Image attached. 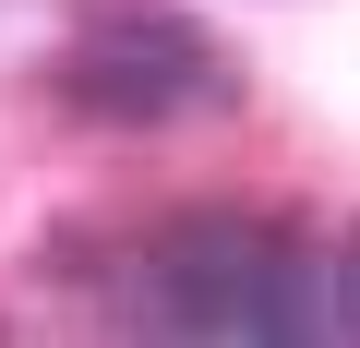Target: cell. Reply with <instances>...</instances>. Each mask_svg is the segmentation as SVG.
Returning a JSON list of instances; mask_svg holds the SVG:
<instances>
[{"instance_id": "3957f363", "label": "cell", "mask_w": 360, "mask_h": 348, "mask_svg": "<svg viewBox=\"0 0 360 348\" xmlns=\"http://www.w3.org/2000/svg\"><path fill=\"white\" fill-rule=\"evenodd\" d=\"M336 324L360 336V240H348V264H336Z\"/></svg>"}, {"instance_id": "7a4b0ae2", "label": "cell", "mask_w": 360, "mask_h": 348, "mask_svg": "<svg viewBox=\"0 0 360 348\" xmlns=\"http://www.w3.org/2000/svg\"><path fill=\"white\" fill-rule=\"evenodd\" d=\"M49 84H60V108L108 120V132H144V120H168L193 84H217V60H205V37L180 25V13H156V0H96Z\"/></svg>"}, {"instance_id": "6da1fadb", "label": "cell", "mask_w": 360, "mask_h": 348, "mask_svg": "<svg viewBox=\"0 0 360 348\" xmlns=\"http://www.w3.org/2000/svg\"><path fill=\"white\" fill-rule=\"evenodd\" d=\"M144 288L180 336H300L312 324V264L276 217H180L156 252H144Z\"/></svg>"}]
</instances>
